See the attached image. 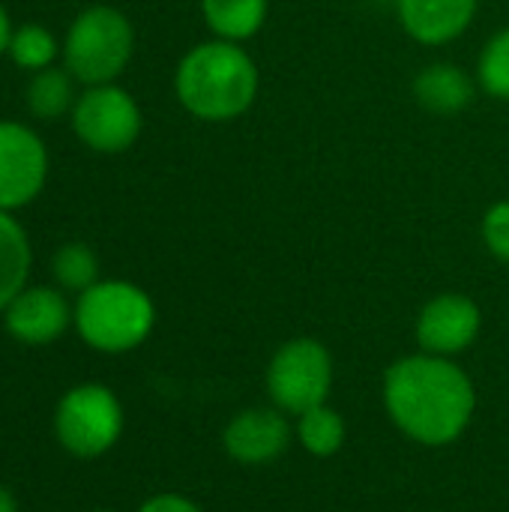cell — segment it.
Here are the masks:
<instances>
[{
  "instance_id": "obj_1",
  "label": "cell",
  "mask_w": 509,
  "mask_h": 512,
  "mask_svg": "<svg viewBox=\"0 0 509 512\" xmlns=\"http://www.w3.org/2000/svg\"><path fill=\"white\" fill-rule=\"evenodd\" d=\"M384 405L411 441L444 447L468 429L477 408V393L471 378L450 357L423 351L402 357L387 369Z\"/></svg>"
},
{
  "instance_id": "obj_2",
  "label": "cell",
  "mask_w": 509,
  "mask_h": 512,
  "mask_svg": "<svg viewBox=\"0 0 509 512\" xmlns=\"http://www.w3.org/2000/svg\"><path fill=\"white\" fill-rule=\"evenodd\" d=\"M174 87L183 108L198 120H234L258 96V69L237 42L213 39L180 60Z\"/></svg>"
},
{
  "instance_id": "obj_3",
  "label": "cell",
  "mask_w": 509,
  "mask_h": 512,
  "mask_svg": "<svg viewBox=\"0 0 509 512\" xmlns=\"http://www.w3.org/2000/svg\"><path fill=\"white\" fill-rule=\"evenodd\" d=\"M72 321L90 348L102 354H123L150 336L156 309L138 285L114 279L81 291Z\"/></svg>"
},
{
  "instance_id": "obj_4",
  "label": "cell",
  "mask_w": 509,
  "mask_h": 512,
  "mask_svg": "<svg viewBox=\"0 0 509 512\" xmlns=\"http://www.w3.org/2000/svg\"><path fill=\"white\" fill-rule=\"evenodd\" d=\"M132 57V27L111 6L87 9L66 36V69L87 84H111Z\"/></svg>"
},
{
  "instance_id": "obj_5",
  "label": "cell",
  "mask_w": 509,
  "mask_h": 512,
  "mask_svg": "<svg viewBox=\"0 0 509 512\" xmlns=\"http://www.w3.org/2000/svg\"><path fill=\"white\" fill-rule=\"evenodd\" d=\"M123 432V408L120 399L102 384H78L57 402L54 411V435L57 444L78 456L96 459L108 453Z\"/></svg>"
},
{
  "instance_id": "obj_6",
  "label": "cell",
  "mask_w": 509,
  "mask_h": 512,
  "mask_svg": "<svg viewBox=\"0 0 509 512\" xmlns=\"http://www.w3.org/2000/svg\"><path fill=\"white\" fill-rule=\"evenodd\" d=\"M333 387V357L318 339L285 342L267 366V390L279 411L306 414L327 405Z\"/></svg>"
},
{
  "instance_id": "obj_7",
  "label": "cell",
  "mask_w": 509,
  "mask_h": 512,
  "mask_svg": "<svg viewBox=\"0 0 509 512\" xmlns=\"http://www.w3.org/2000/svg\"><path fill=\"white\" fill-rule=\"evenodd\" d=\"M72 123L87 147L99 153H120L132 147L141 132V111L126 90L96 84L78 99Z\"/></svg>"
},
{
  "instance_id": "obj_8",
  "label": "cell",
  "mask_w": 509,
  "mask_h": 512,
  "mask_svg": "<svg viewBox=\"0 0 509 512\" xmlns=\"http://www.w3.org/2000/svg\"><path fill=\"white\" fill-rule=\"evenodd\" d=\"M48 171L42 141L18 123H0V210H12L39 195Z\"/></svg>"
},
{
  "instance_id": "obj_9",
  "label": "cell",
  "mask_w": 509,
  "mask_h": 512,
  "mask_svg": "<svg viewBox=\"0 0 509 512\" xmlns=\"http://www.w3.org/2000/svg\"><path fill=\"white\" fill-rule=\"evenodd\" d=\"M483 327L480 306L465 294H441L429 300L417 318V342L426 354L456 357L468 351Z\"/></svg>"
},
{
  "instance_id": "obj_10",
  "label": "cell",
  "mask_w": 509,
  "mask_h": 512,
  "mask_svg": "<svg viewBox=\"0 0 509 512\" xmlns=\"http://www.w3.org/2000/svg\"><path fill=\"white\" fill-rule=\"evenodd\" d=\"M225 450L240 465H267L279 459L291 444V426L282 411L249 408L231 417L225 435Z\"/></svg>"
},
{
  "instance_id": "obj_11",
  "label": "cell",
  "mask_w": 509,
  "mask_h": 512,
  "mask_svg": "<svg viewBox=\"0 0 509 512\" xmlns=\"http://www.w3.org/2000/svg\"><path fill=\"white\" fill-rule=\"evenodd\" d=\"M72 318L75 312L57 288H24L3 309L9 336L24 345H51L66 333Z\"/></svg>"
},
{
  "instance_id": "obj_12",
  "label": "cell",
  "mask_w": 509,
  "mask_h": 512,
  "mask_svg": "<svg viewBox=\"0 0 509 512\" xmlns=\"http://www.w3.org/2000/svg\"><path fill=\"white\" fill-rule=\"evenodd\" d=\"M480 0H396L405 33L423 45H444L462 36Z\"/></svg>"
},
{
  "instance_id": "obj_13",
  "label": "cell",
  "mask_w": 509,
  "mask_h": 512,
  "mask_svg": "<svg viewBox=\"0 0 509 512\" xmlns=\"http://www.w3.org/2000/svg\"><path fill=\"white\" fill-rule=\"evenodd\" d=\"M474 93L471 75L453 63H432L414 78V96L432 114H459L474 102Z\"/></svg>"
},
{
  "instance_id": "obj_14",
  "label": "cell",
  "mask_w": 509,
  "mask_h": 512,
  "mask_svg": "<svg viewBox=\"0 0 509 512\" xmlns=\"http://www.w3.org/2000/svg\"><path fill=\"white\" fill-rule=\"evenodd\" d=\"M201 9L210 30L228 42L255 36L267 21V0H201Z\"/></svg>"
},
{
  "instance_id": "obj_15",
  "label": "cell",
  "mask_w": 509,
  "mask_h": 512,
  "mask_svg": "<svg viewBox=\"0 0 509 512\" xmlns=\"http://www.w3.org/2000/svg\"><path fill=\"white\" fill-rule=\"evenodd\" d=\"M30 273V246L21 225L0 210V312L24 291Z\"/></svg>"
},
{
  "instance_id": "obj_16",
  "label": "cell",
  "mask_w": 509,
  "mask_h": 512,
  "mask_svg": "<svg viewBox=\"0 0 509 512\" xmlns=\"http://www.w3.org/2000/svg\"><path fill=\"white\" fill-rule=\"evenodd\" d=\"M297 438H300L303 450L318 459L336 456L345 444V420H342V414H336L327 405L309 408L297 420Z\"/></svg>"
},
{
  "instance_id": "obj_17",
  "label": "cell",
  "mask_w": 509,
  "mask_h": 512,
  "mask_svg": "<svg viewBox=\"0 0 509 512\" xmlns=\"http://www.w3.org/2000/svg\"><path fill=\"white\" fill-rule=\"evenodd\" d=\"M27 105L36 117L54 120L72 105V81L63 69H39L27 87Z\"/></svg>"
},
{
  "instance_id": "obj_18",
  "label": "cell",
  "mask_w": 509,
  "mask_h": 512,
  "mask_svg": "<svg viewBox=\"0 0 509 512\" xmlns=\"http://www.w3.org/2000/svg\"><path fill=\"white\" fill-rule=\"evenodd\" d=\"M51 270H54V279L69 291H87L99 282V261L93 249H87L84 243H69L57 249Z\"/></svg>"
},
{
  "instance_id": "obj_19",
  "label": "cell",
  "mask_w": 509,
  "mask_h": 512,
  "mask_svg": "<svg viewBox=\"0 0 509 512\" xmlns=\"http://www.w3.org/2000/svg\"><path fill=\"white\" fill-rule=\"evenodd\" d=\"M477 78L492 99L509 102V27L495 33L483 48L477 63Z\"/></svg>"
},
{
  "instance_id": "obj_20",
  "label": "cell",
  "mask_w": 509,
  "mask_h": 512,
  "mask_svg": "<svg viewBox=\"0 0 509 512\" xmlns=\"http://www.w3.org/2000/svg\"><path fill=\"white\" fill-rule=\"evenodd\" d=\"M9 54L15 57L18 66H27V69H48V63H51L54 54H57V42H54V36H51L45 27L27 24V27H21L18 33H12Z\"/></svg>"
},
{
  "instance_id": "obj_21",
  "label": "cell",
  "mask_w": 509,
  "mask_h": 512,
  "mask_svg": "<svg viewBox=\"0 0 509 512\" xmlns=\"http://www.w3.org/2000/svg\"><path fill=\"white\" fill-rule=\"evenodd\" d=\"M483 243L498 261L509 264V201H498L483 216Z\"/></svg>"
},
{
  "instance_id": "obj_22",
  "label": "cell",
  "mask_w": 509,
  "mask_h": 512,
  "mask_svg": "<svg viewBox=\"0 0 509 512\" xmlns=\"http://www.w3.org/2000/svg\"><path fill=\"white\" fill-rule=\"evenodd\" d=\"M138 512H201V507H198V504H192V501H189V498H183V495L162 492V495H153L150 501H144Z\"/></svg>"
},
{
  "instance_id": "obj_23",
  "label": "cell",
  "mask_w": 509,
  "mask_h": 512,
  "mask_svg": "<svg viewBox=\"0 0 509 512\" xmlns=\"http://www.w3.org/2000/svg\"><path fill=\"white\" fill-rule=\"evenodd\" d=\"M0 512H18V501H15V495L0 483Z\"/></svg>"
},
{
  "instance_id": "obj_24",
  "label": "cell",
  "mask_w": 509,
  "mask_h": 512,
  "mask_svg": "<svg viewBox=\"0 0 509 512\" xmlns=\"http://www.w3.org/2000/svg\"><path fill=\"white\" fill-rule=\"evenodd\" d=\"M9 42H12V30H9V18H6V12L0 6V51H6Z\"/></svg>"
},
{
  "instance_id": "obj_25",
  "label": "cell",
  "mask_w": 509,
  "mask_h": 512,
  "mask_svg": "<svg viewBox=\"0 0 509 512\" xmlns=\"http://www.w3.org/2000/svg\"><path fill=\"white\" fill-rule=\"evenodd\" d=\"M96 512H111V510H96Z\"/></svg>"
}]
</instances>
